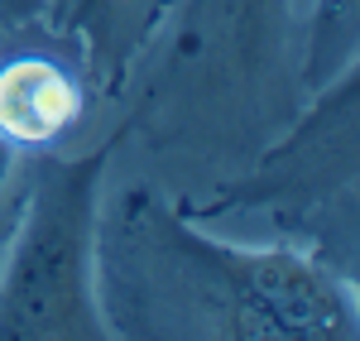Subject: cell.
<instances>
[{"mask_svg":"<svg viewBox=\"0 0 360 341\" xmlns=\"http://www.w3.org/2000/svg\"><path fill=\"white\" fill-rule=\"evenodd\" d=\"M164 255H173L197 293H207L221 337L351 341L360 332L356 288L327 264L288 245H231L178 217H159Z\"/></svg>","mask_w":360,"mask_h":341,"instance_id":"7a4b0ae2","label":"cell"},{"mask_svg":"<svg viewBox=\"0 0 360 341\" xmlns=\"http://www.w3.org/2000/svg\"><path fill=\"white\" fill-rule=\"evenodd\" d=\"M356 91H360V67L346 63L336 77L317 86L312 111L298 120L288 140L264 154L259 173L245 188H236L226 202H303V198H327L332 188L356 183Z\"/></svg>","mask_w":360,"mask_h":341,"instance_id":"3957f363","label":"cell"},{"mask_svg":"<svg viewBox=\"0 0 360 341\" xmlns=\"http://www.w3.org/2000/svg\"><path fill=\"white\" fill-rule=\"evenodd\" d=\"M82 111L77 82L53 58H10L0 63V135L10 144H49Z\"/></svg>","mask_w":360,"mask_h":341,"instance_id":"277c9868","label":"cell"},{"mask_svg":"<svg viewBox=\"0 0 360 341\" xmlns=\"http://www.w3.org/2000/svg\"><path fill=\"white\" fill-rule=\"evenodd\" d=\"M111 154L115 140L77 159L39 164L20 236L0 274V337H111L96 303V226Z\"/></svg>","mask_w":360,"mask_h":341,"instance_id":"6da1fadb","label":"cell"},{"mask_svg":"<svg viewBox=\"0 0 360 341\" xmlns=\"http://www.w3.org/2000/svg\"><path fill=\"white\" fill-rule=\"evenodd\" d=\"M15 159H20V144H10L0 135V198H5V183H10V173H15Z\"/></svg>","mask_w":360,"mask_h":341,"instance_id":"52a82bcc","label":"cell"},{"mask_svg":"<svg viewBox=\"0 0 360 341\" xmlns=\"http://www.w3.org/2000/svg\"><path fill=\"white\" fill-rule=\"evenodd\" d=\"M360 0H317L312 39H307V86H322L346 63H356V10Z\"/></svg>","mask_w":360,"mask_h":341,"instance_id":"8992f818","label":"cell"},{"mask_svg":"<svg viewBox=\"0 0 360 341\" xmlns=\"http://www.w3.org/2000/svg\"><path fill=\"white\" fill-rule=\"evenodd\" d=\"M159 0H63V29L77 34L96 67H125L139 29L154 20Z\"/></svg>","mask_w":360,"mask_h":341,"instance_id":"5b68a950","label":"cell"}]
</instances>
